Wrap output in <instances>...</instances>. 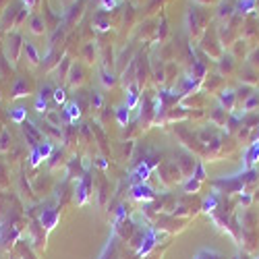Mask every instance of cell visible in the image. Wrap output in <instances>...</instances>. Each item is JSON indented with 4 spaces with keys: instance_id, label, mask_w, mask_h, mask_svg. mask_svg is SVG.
Masks as SVG:
<instances>
[{
    "instance_id": "6da1fadb",
    "label": "cell",
    "mask_w": 259,
    "mask_h": 259,
    "mask_svg": "<svg viewBox=\"0 0 259 259\" xmlns=\"http://www.w3.org/2000/svg\"><path fill=\"white\" fill-rule=\"evenodd\" d=\"M131 195L135 201H152L156 197V191L145 185V183H139V185H133L131 187Z\"/></svg>"
},
{
    "instance_id": "7a4b0ae2",
    "label": "cell",
    "mask_w": 259,
    "mask_h": 259,
    "mask_svg": "<svg viewBox=\"0 0 259 259\" xmlns=\"http://www.w3.org/2000/svg\"><path fill=\"white\" fill-rule=\"evenodd\" d=\"M156 243H158V234H156V230H147V232H145V239H143V243H141V247L137 249V255H139V257H145L149 251L156 247Z\"/></svg>"
},
{
    "instance_id": "3957f363",
    "label": "cell",
    "mask_w": 259,
    "mask_h": 259,
    "mask_svg": "<svg viewBox=\"0 0 259 259\" xmlns=\"http://www.w3.org/2000/svg\"><path fill=\"white\" fill-rule=\"evenodd\" d=\"M58 220H60V213L56 209H44V211H41V215H39V222H41V226H44L46 230H52L58 224Z\"/></svg>"
},
{
    "instance_id": "277c9868",
    "label": "cell",
    "mask_w": 259,
    "mask_h": 259,
    "mask_svg": "<svg viewBox=\"0 0 259 259\" xmlns=\"http://www.w3.org/2000/svg\"><path fill=\"white\" fill-rule=\"evenodd\" d=\"M257 160H259V141H253L245 149V170H251Z\"/></svg>"
},
{
    "instance_id": "5b68a950",
    "label": "cell",
    "mask_w": 259,
    "mask_h": 259,
    "mask_svg": "<svg viewBox=\"0 0 259 259\" xmlns=\"http://www.w3.org/2000/svg\"><path fill=\"white\" fill-rule=\"evenodd\" d=\"M220 104H222V108H224L226 112H232L234 106H236V92L224 90V92L220 94Z\"/></svg>"
},
{
    "instance_id": "8992f818",
    "label": "cell",
    "mask_w": 259,
    "mask_h": 259,
    "mask_svg": "<svg viewBox=\"0 0 259 259\" xmlns=\"http://www.w3.org/2000/svg\"><path fill=\"white\" fill-rule=\"evenodd\" d=\"M126 92H128L126 108L131 110V108H135V106H137V102H139V83H131V85L126 88Z\"/></svg>"
},
{
    "instance_id": "52a82bcc",
    "label": "cell",
    "mask_w": 259,
    "mask_h": 259,
    "mask_svg": "<svg viewBox=\"0 0 259 259\" xmlns=\"http://www.w3.org/2000/svg\"><path fill=\"white\" fill-rule=\"evenodd\" d=\"M149 168L147 164H139L137 168H135V172H133V185H139V183H145L147 179H149Z\"/></svg>"
},
{
    "instance_id": "ba28073f",
    "label": "cell",
    "mask_w": 259,
    "mask_h": 259,
    "mask_svg": "<svg viewBox=\"0 0 259 259\" xmlns=\"http://www.w3.org/2000/svg\"><path fill=\"white\" fill-rule=\"evenodd\" d=\"M90 191H92V185H90V179L85 177V179L81 181V187H79V197H77V203H79V205H83L85 201H88Z\"/></svg>"
},
{
    "instance_id": "9c48e42d",
    "label": "cell",
    "mask_w": 259,
    "mask_h": 259,
    "mask_svg": "<svg viewBox=\"0 0 259 259\" xmlns=\"http://www.w3.org/2000/svg\"><path fill=\"white\" fill-rule=\"evenodd\" d=\"M243 77V81H245V85H251V83H255L257 79H259V71L255 69V67H251V64H247V67L243 69V73H241Z\"/></svg>"
},
{
    "instance_id": "30bf717a",
    "label": "cell",
    "mask_w": 259,
    "mask_h": 259,
    "mask_svg": "<svg viewBox=\"0 0 259 259\" xmlns=\"http://www.w3.org/2000/svg\"><path fill=\"white\" fill-rule=\"evenodd\" d=\"M23 52L29 58L31 64H37L39 62V54H37V50H35V46L31 44V41H25V44H23Z\"/></svg>"
},
{
    "instance_id": "8fae6325",
    "label": "cell",
    "mask_w": 259,
    "mask_h": 259,
    "mask_svg": "<svg viewBox=\"0 0 259 259\" xmlns=\"http://www.w3.org/2000/svg\"><path fill=\"white\" fill-rule=\"evenodd\" d=\"M35 149H37V154H39L41 160H48V158L52 156V143H50V141H41V143H37Z\"/></svg>"
},
{
    "instance_id": "7c38bea8",
    "label": "cell",
    "mask_w": 259,
    "mask_h": 259,
    "mask_svg": "<svg viewBox=\"0 0 259 259\" xmlns=\"http://www.w3.org/2000/svg\"><path fill=\"white\" fill-rule=\"evenodd\" d=\"M81 81H83V69L79 67V64H73L71 73H69V83L71 85H79Z\"/></svg>"
},
{
    "instance_id": "4fadbf2b",
    "label": "cell",
    "mask_w": 259,
    "mask_h": 259,
    "mask_svg": "<svg viewBox=\"0 0 259 259\" xmlns=\"http://www.w3.org/2000/svg\"><path fill=\"white\" fill-rule=\"evenodd\" d=\"M64 114H67V118H69L71 122H75V120L79 118V114H81L79 104H77V102H71V104L67 106V110H64Z\"/></svg>"
},
{
    "instance_id": "5bb4252c",
    "label": "cell",
    "mask_w": 259,
    "mask_h": 259,
    "mask_svg": "<svg viewBox=\"0 0 259 259\" xmlns=\"http://www.w3.org/2000/svg\"><path fill=\"white\" fill-rule=\"evenodd\" d=\"M234 15H236V11H234L232 5H228V3H222V5H220V11H218V17H220V19H226V21H228V19H232Z\"/></svg>"
},
{
    "instance_id": "9a60e30c",
    "label": "cell",
    "mask_w": 259,
    "mask_h": 259,
    "mask_svg": "<svg viewBox=\"0 0 259 259\" xmlns=\"http://www.w3.org/2000/svg\"><path fill=\"white\" fill-rule=\"evenodd\" d=\"M44 27H46V25H44V19H41V17H33V19H31L29 29H31L33 33H37V35L44 33Z\"/></svg>"
},
{
    "instance_id": "2e32d148",
    "label": "cell",
    "mask_w": 259,
    "mask_h": 259,
    "mask_svg": "<svg viewBox=\"0 0 259 259\" xmlns=\"http://www.w3.org/2000/svg\"><path fill=\"white\" fill-rule=\"evenodd\" d=\"M25 116H27V110H25V108H13V110H11V118L15 120V122H25Z\"/></svg>"
},
{
    "instance_id": "e0dca14e",
    "label": "cell",
    "mask_w": 259,
    "mask_h": 259,
    "mask_svg": "<svg viewBox=\"0 0 259 259\" xmlns=\"http://www.w3.org/2000/svg\"><path fill=\"white\" fill-rule=\"evenodd\" d=\"M218 209V195H209L203 201V211H215Z\"/></svg>"
},
{
    "instance_id": "ac0fdd59",
    "label": "cell",
    "mask_w": 259,
    "mask_h": 259,
    "mask_svg": "<svg viewBox=\"0 0 259 259\" xmlns=\"http://www.w3.org/2000/svg\"><path fill=\"white\" fill-rule=\"evenodd\" d=\"M232 67H234V58H232V56H224V58L220 60V71H222V73H230Z\"/></svg>"
},
{
    "instance_id": "d6986e66",
    "label": "cell",
    "mask_w": 259,
    "mask_h": 259,
    "mask_svg": "<svg viewBox=\"0 0 259 259\" xmlns=\"http://www.w3.org/2000/svg\"><path fill=\"white\" fill-rule=\"evenodd\" d=\"M116 118H118L120 124H126L128 122V108H126V104L120 106V108H116Z\"/></svg>"
},
{
    "instance_id": "ffe728a7",
    "label": "cell",
    "mask_w": 259,
    "mask_h": 259,
    "mask_svg": "<svg viewBox=\"0 0 259 259\" xmlns=\"http://www.w3.org/2000/svg\"><path fill=\"white\" fill-rule=\"evenodd\" d=\"M199 187H201V181H197V179L191 177V179L187 181V185H185V191H187V193H197Z\"/></svg>"
},
{
    "instance_id": "44dd1931",
    "label": "cell",
    "mask_w": 259,
    "mask_h": 259,
    "mask_svg": "<svg viewBox=\"0 0 259 259\" xmlns=\"http://www.w3.org/2000/svg\"><path fill=\"white\" fill-rule=\"evenodd\" d=\"M27 94V85L23 83V81H19L17 85H15V92H13V98H21V96H25Z\"/></svg>"
},
{
    "instance_id": "7402d4cb",
    "label": "cell",
    "mask_w": 259,
    "mask_h": 259,
    "mask_svg": "<svg viewBox=\"0 0 259 259\" xmlns=\"http://www.w3.org/2000/svg\"><path fill=\"white\" fill-rule=\"evenodd\" d=\"M195 259H220V255L215 253V251H207V249H203V251H199L197 253V257Z\"/></svg>"
},
{
    "instance_id": "603a6c76",
    "label": "cell",
    "mask_w": 259,
    "mask_h": 259,
    "mask_svg": "<svg viewBox=\"0 0 259 259\" xmlns=\"http://www.w3.org/2000/svg\"><path fill=\"white\" fill-rule=\"evenodd\" d=\"M102 81H104V85H106V88H112V85L116 83L114 75H112V73H108V71H104V73H102Z\"/></svg>"
},
{
    "instance_id": "cb8c5ba5",
    "label": "cell",
    "mask_w": 259,
    "mask_h": 259,
    "mask_svg": "<svg viewBox=\"0 0 259 259\" xmlns=\"http://www.w3.org/2000/svg\"><path fill=\"white\" fill-rule=\"evenodd\" d=\"M54 102L56 104H64V100H67V92H64L62 88H58V90H54Z\"/></svg>"
},
{
    "instance_id": "d4e9b609",
    "label": "cell",
    "mask_w": 259,
    "mask_h": 259,
    "mask_svg": "<svg viewBox=\"0 0 259 259\" xmlns=\"http://www.w3.org/2000/svg\"><path fill=\"white\" fill-rule=\"evenodd\" d=\"M46 108H48L46 100H44V98H37V102H35V110H37V112H48Z\"/></svg>"
},
{
    "instance_id": "484cf974",
    "label": "cell",
    "mask_w": 259,
    "mask_h": 259,
    "mask_svg": "<svg viewBox=\"0 0 259 259\" xmlns=\"http://www.w3.org/2000/svg\"><path fill=\"white\" fill-rule=\"evenodd\" d=\"M193 179H197V181H205V170H203V166L201 164H197V170H195V175H193Z\"/></svg>"
},
{
    "instance_id": "4316f807",
    "label": "cell",
    "mask_w": 259,
    "mask_h": 259,
    "mask_svg": "<svg viewBox=\"0 0 259 259\" xmlns=\"http://www.w3.org/2000/svg\"><path fill=\"white\" fill-rule=\"evenodd\" d=\"M249 64H251V67H259V50H255L253 54H251V58H249Z\"/></svg>"
},
{
    "instance_id": "83f0119b",
    "label": "cell",
    "mask_w": 259,
    "mask_h": 259,
    "mask_svg": "<svg viewBox=\"0 0 259 259\" xmlns=\"http://www.w3.org/2000/svg\"><path fill=\"white\" fill-rule=\"evenodd\" d=\"M102 102H104V100H102L100 94H94V96H92V106H94V108H102Z\"/></svg>"
},
{
    "instance_id": "f1b7e54d",
    "label": "cell",
    "mask_w": 259,
    "mask_h": 259,
    "mask_svg": "<svg viewBox=\"0 0 259 259\" xmlns=\"http://www.w3.org/2000/svg\"><path fill=\"white\" fill-rule=\"evenodd\" d=\"M37 3H39V0H23V5H25V9L31 13L35 7H37Z\"/></svg>"
},
{
    "instance_id": "f546056e",
    "label": "cell",
    "mask_w": 259,
    "mask_h": 259,
    "mask_svg": "<svg viewBox=\"0 0 259 259\" xmlns=\"http://www.w3.org/2000/svg\"><path fill=\"white\" fill-rule=\"evenodd\" d=\"M98 164H100V168H106V166H108V164L104 162V158H100V162H98Z\"/></svg>"
},
{
    "instance_id": "4dcf8cb0",
    "label": "cell",
    "mask_w": 259,
    "mask_h": 259,
    "mask_svg": "<svg viewBox=\"0 0 259 259\" xmlns=\"http://www.w3.org/2000/svg\"><path fill=\"white\" fill-rule=\"evenodd\" d=\"M197 3H201V5H211L213 0H197Z\"/></svg>"
},
{
    "instance_id": "1f68e13d",
    "label": "cell",
    "mask_w": 259,
    "mask_h": 259,
    "mask_svg": "<svg viewBox=\"0 0 259 259\" xmlns=\"http://www.w3.org/2000/svg\"><path fill=\"white\" fill-rule=\"evenodd\" d=\"M255 199H257V201H259V191H257V195H255Z\"/></svg>"
},
{
    "instance_id": "d6a6232c",
    "label": "cell",
    "mask_w": 259,
    "mask_h": 259,
    "mask_svg": "<svg viewBox=\"0 0 259 259\" xmlns=\"http://www.w3.org/2000/svg\"><path fill=\"white\" fill-rule=\"evenodd\" d=\"M257 259H259V257H257Z\"/></svg>"
}]
</instances>
